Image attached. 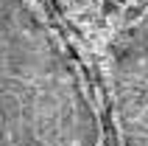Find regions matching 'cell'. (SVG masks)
<instances>
[{
    "label": "cell",
    "instance_id": "6da1fadb",
    "mask_svg": "<svg viewBox=\"0 0 148 146\" xmlns=\"http://www.w3.org/2000/svg\"><path fill=\"white\" fill-rule=\"evenodd\" d=\"M101 124L64 42L31 0H0V146H98Z\"/></svg>",
    "mask_w": 148,
    "mask_h": 146
},
{
    "label": "cell",
    "instance_id": "3957f363",
    "mask_svg": "<svg viewBox=\"0 0 148 146\" xmlns=\"http://www.w3.org/2000/svg\"><path fill=\"white\" fill-rule=\"evenodd\" d=\"M117 3H120V6H126V3H129V0H117Z\"/></svg>",
    "mask_w": 148,
    "mask_h": 146
},
{
    "label": "cell",
    "instance_id": "7a4b0ae2",
    "mask_svg": "<svg viewBox=\"0 0 148 146\" xmlns=\"http://www.w3.org/2000/svg\"><path fill=\"white\" fill-rule=\"evenodd\" d=\"M112 90L123 146H148V25H132L112 42Z\"/></svg>",
    "mask_w": 148,
    "mask_h": 146
}]
</instances>
